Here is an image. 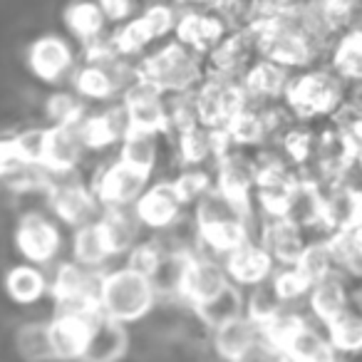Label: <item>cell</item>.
I'll return each mask as SVG.
<instances>
[{"label": "cell", "instance_id": "cell-24", "mask_svg": "<svg viewBox=\"0 0 362 362\" xmlns=\"http://www.w3.org/2000/svg\"><path fill=\"white\" fill-rule=\"evenodd\" d=\"M127 345H129V337H127L124 322L97 313L80 362H119L127 352Z\"/></svg>", "mask_w": 362, "mask_h": 362}, {"label": "cell", "instance_id": "cell-25", "mask_svg": "<svg viewBox=\"0 0 362 362\" xmlns=\"http://www.w3.org/2000/svg\"><path fill=\"white\" fill-rule=\"evenodd\" d=\"M263 337L261 322L253 320L248 313L233 317V320L223 322L214 330V350L218 352V357L226 362H236L253 342H258Z\"/></svg>", "mask_w": 362, "mask_h": 362}, {"label": "cell", "instance_id": "cell-14", "mask_svg": "<svg viewBox=\"0 0 362 362\" xmlns=\"http://www.w3.org/2000/svg\"><path fill=\"white\" fill-rule=\"evenodd\" d=\"M296 70L278 62L268 60V57H258L246 72H243L241 82L246 87V95L253 107H266L273 102H283L286 90L291 85Z\"/></svg>", "mask_w": 362, "mask_h": 362}, {"label": "cell", "instance_id": "cell-8", "mask_svg": "<svg viewBox=\"0 0 362 362\" xmlns=\"http://www.w3.org/2000/svg\"><path fill=\"white\" fill-rule=\"evenodd\" d=\"M122 107L127 112L132 132H146V134H164L171 129L169 110H166V95L151 87L149 82H132L122 92Z\"/></svg>", "mask_w": 362, "mask_h": 362}, {"label": "cell", "instance_id": "cell-15", "mask_svg": "<svg viewBox=\"0 0 362 362\" xmlns=\"http://www.w3.org/2000/svg\"><path fill=\"white\" fill-rule=\"evenodd\" d=\"M258 47L248 28H233L206 55V72L243 77V72L258 60Z\"/></svg>", "mask_w": 362, "mask_h": 362}, {"label": "cell", "instance_id": "cell-19", "mask_svg": "<svg viewBox=\"0 0 362 362\" xmlns=\"http://www.w3.org/2000/svg\"><path fill=\"white\" fill-rule=\"evenodd\" d=\"M85 151V141L80 134V124H52L47 127V146L42 169L52 176H67L77 169Z\"/></svg>", "mask_w": 362, "mask_h": 362}, {"label": "cell", "instance_id": "cell-33", "mask_svg": "<svg viewBox=\"0 0 362 362\" xmlns=\"http://www.w3.org/2000/svg\"><path fill=\"white\" fill-rule=\"evenodd\" d=\"M16 350L25 362L57 360L52 335H50V322H25V325L18 327Z\"/></svg>", "mask_w": 362, "mask_h": 362}, {"label": "cell", "instance_id": "cell-30", "mask_svg": "<svg viewBox=\"0 0 362 362\" xmlns=\"http://www.w3.org/2000/svg\"><path fill=\"white\" fill-rule=\"evenodd\" d=\"M194 310H197V317L204 325L216 330L218 325H223V322L233 320V317L246 313V298H243V293H241V286L228 283L221 293H216V296L209 298V300L194 305Z\"/></svg>", "mask_w": 362, "mask_h": 362}, {"label": "cell", "instance_id": "cell-5", "mask_svg": "<svg viewBox=\"0 0 362 362\" xmlns=\"http://www.w3.org/2000/svg\"><path fill=\"white\" fill-rule=\"evenodd\" d=\"M194 102H197L199 122L209 129H223L238 112L251 105L241 77L218 75V72H206V77L194 90Z\"/></svg>", "mask_w": 362, "mask_h": 362}, {"label": "cell", "instance_id": "cell-3", "mask_svg": "<svg viewBox=\"0 0 362 362\" xmlns=\"http://www.w3.org/2000/svg\"><path fill=\"white\" fill-rule=\"evenodd\" d=\"M156 288L146 273L132 266L117 268L100 278V313L112 320L134 322L154 308Z\"/></svg>", "mask_w": 362, "mask_h": 362}, {"label": "cell", "instance_id": "cell-34", "mask_svg": "<svg viewBox=\"0 0 362 362\" xmlns=\"http://www.w3.org/2000/svg\"><path fill=\"white\" fill-rule=\"evenodd\" d=\"M72 256H75L77 263H82L87 268L102 266L112 256L100 221H90L85 226H77L75 238H72Z\"/></svg>", "mask_w": 362, "mask_h": 362}, {"label": "cell", "instance_id": "cell-11", "mask_svg": "<svg viewBox=\"0 0 362 362\" xmlns=\"http://www.w3.org/2000/svg\"><path fill=\"white\" fill-rule=\"evenodd\" d=\"M16 243H18V251L33 266H42V263H50L57 256L62 236L50 218H45L40 211H28L18 221Z\"/></svg>", "mask_w": 362, "mask_h": 362}, {"label": "cell", "instance_id": "cell-12", "mask_svg": "<svg viewBox=\"0 0 362 362\" xmlns=\"http://www.w3.org/2000/svg\"><path fill=\"white\" fill-rule=\"evenodd\" d=\"M146 181H149V176L139 174V171L132 169L129 164L117 159L115 164H110L100 176H97L92 192H95L97 202H100L105 209L129 206V204H134L136 199L141 197Z\"/></svg>", "mask_w": 362, "mask_h": 362}, {"label": "cell", "instance_id": "cell-42", "mask_svg": "<svg viewBox=\"0 0 362 362\" xmlns=\"http://www.w3.org/2000/svg\"><path fill=\"white\" fill-rule=\"evenodd\" d=\"M13 146H16V154L21 164H30V166H42L45 159V146H47V127L45 129H25L21 134L11 136Z\"/></svg>", "mask_w": 362, "mask_h": 362}, {"label": "cell", "instance_id": "cell-32", "mask_svg": "<svg viewBox=\"0 0 362 362\" xmlns=\"http://www.w3.org/2000/svg\"><path fill=\"white\" fill-rule=\"evenodd\" d=\"M322 327H325L327 337H330V342L342 357L362 355V310L350 305L345 313L332 317Z\"/></svg>", "mask_w": 362, "mask_h": 362}, {"label": "cell", "instance_id": "cell-6", "mask_svg": "<svg viewBox=\"0 0 362 362\" xmlns=\"http://www.w3.org/2000/svg\"><path fill=\"white\" fill-rule=\"evenodd\" d=\"M231 30L233 25L221 11L206 6H189L179 11L174 37L187 47H192V50H197L199 55L206 57Z\"/></svg>", "mask_w": 362, "mask_h": 362}, {"label": "cell", "instance_id": "cell-26", "mask_svg": "<svg viewBox=\"0 0 362 362\" xmlns=\"http://www.w3.org/2000/svg\"><path fill=\"white\" fill-rule=\"evenodd\" d=\"M129 132V119H127L124 107H112L100 115H87L80 122V134L85 141V149H107L124 139Z\"/></svg>", "mask_w": 362, "mask_h": 362}, {"label": "cell", "instance_id": "cell-1", "mask_svg": "<svg viewBox=\"0 0 362 362\" xmlns=\"http://www.w3.org/2000/svg\"><path fill=\"white\" fill-rule=\"evenodd\" d=\"M136 77L149 82L166 97L187 95L206 77V57L171 37L136 60Z\"/></svg>", "mask_w": 362, "mask_h": 362}, {"label": "cell", "instance_id": "cell-29", "mask_svg": "<svg viewBox=\"0 0 362 362\" xmlns=\"http://www.w3.org/2000/svg\"><path fill=\"white\" fill-rule=\"evenodd\" d=\"M139 218L134 211H127V206H112L105 209V216L100 218L102 233L107 238V246H110L112 256L117 253H129L136 246V238H139Z\"/></svg>", "mask_w": 362, "mask_h": 362}, {"label": "cell", "instance_id": "cell-13", "mask_svg": "<svg viewBox=\"0 0 362 362\" xmlns=\"http://www.w3.org/2000/svg\"><path fill=\"white\" fill-rule=\"evenodd\" d=\"M258 241L266 246V251L271 253L278 266H296L310 236L291 216H266Z\"/></svg>", "mask_w": 362, "mask_h": 362}, {"label": "cell", "instance_id": "cell-22", "mask_svg": "<svg viewBox=\"0 0 362 362\" xmlns=\"http://www.w3.org/2000/svg\"><path fill=\"white\" fill-rule=\"evenodd\" d=\"M352 305V281L342 273H330L313 283L308 293V308L320 325H327L332 317L345 313Z\"/></svg>", "mask_w": 362, "mask_h": 362}, {"label": "cell", "instance_id": "cell-21", "mask_svg": "<svg viewBox=\"0 0 362 362\" xmlns=\"http://www.w3.org/2000/svg\"><path fill=\"white\" fill-rule=\"evenodd\" d=\"M228 283H231V278H228L223 263H216L214 258L194 253L189 258L187 276H184V286H181V298L189 300L192 305H199V303L221 293Z\"/></svg>", "mask_w": 362, "mask_h": 362}, {"label": "cell", "instance_id": "cell-35", "mask_svg": "<svg viewBox=\"0 0 362 362\" xmlns=\"http://www.w3.org/2000/svg\"><path fill=\"white\" fill-rule=\"evenodd\" d=\"M6 291L11 296V300L30 305V303L40 300L45 296L47 291L45 273L35 266H16L6 276Z\"/></svg>", "mask_w": 362, "mask_h": 362}, {"label": "cell", "instance_id": "cell-37", "mask_svg": "<svg viewBox=\"0 0 362 362\" xmlns=\"http://www.w3.org/2000/svg\"><path fill=\"white\" fill-rule=\"evenodd\" d=\"M216 154V132L199 124L179 132V161L184 166H199Z\"/></svg>", "mask_w": 362, "mask_h": 362}, {"label": "cell", "instance_id": "cell-38", "mask_svg": "<svg viewBox=\"0 0 362 362\" xmlns=\"http://www.w3.org/2000/svg\"><path fill=\"white\" fill-rule=\"evenodd\" d=\"M281 308H286V303L281 300L276 286H273V276L268 278V281L253 286L251 288V296L246 298V313L256 322H261V325L266 320H271V317L276 315Z\"/></svg>", "mask_w": 362, "mask_h": 362}, {"label": "cell", "instance_id": "cell-20", "mask_svg": "<svg viewBox=\"0 0 362 362\" xmlns=\"http://www.w3.org/2000/svg\"><path fill=\"white\" fill-rule=\"evenodd\" d=\"M95 317H97V313L60 310L55 320H50V335H52L57 360L80 362L87 340H90V330H92Z\"/></svg>", "mask_w": 362, "mask_h": 362}, {"label": "cell", "instance_id": "cell-17", "mask_svg": "<svg viewBox=\"0 0 362 362\" xmlns=\"http://www.w3.org/2000/svg\"><path fill=\"white\" fill-rule=\"evenodd\" d=\"M231 283L241 288H253L258 283L268 281V278L276 273V261L266 251L261 241H246L238 248H233L231 253H226V261H223Z\"/></svg>", "mask_w": 362, "mask_h": 362}, {"label": "cell", "instance_id": "cell-45", "mask_svg": "<svg viewBox=\"0 0 362 362\" xmlns=\"http://www.w3.org/2000/svg\"><path fill=\"white\" fill-rule=\"evenodd\" d=\"M18 166H23V164L18 161L13 139H0V179L11 174L13 169H18Z\"/></svg>", "mask_w": 362, "mask_h": 362}, {"label": "cell", "instance_id": "cell-10", "mask_svg": "<svg viewBox=\"0 0 362 362\" xmlns=\"http://www.w3.org/2000/svg\"><path fill=\"white\" fill-rule=\"evenodd\" d=\"M216 189L243 209L246 214H253V192H256V159L243 154V149L231 146L226 154L218 156L216 171Z\"/></svg>", "mask_w": 362, "mask_h": 362}, {"label": "cell", "instance_id": "cell-27", "mask_svg": "<svg viewBox=\"0 0 362 362\" xmlns=\"http://www.w3.org/2000/svg\"><path fill=\"white\" fill-rule=\"evenodd\" d=\"M283 352H286L291 362H342V355L335 350L327 332L310 325V322H305L286 342Z\"/></svg>", "mask_w": 362, "mask_h": 362}, {"label": "cell", "instance_id": "cell-31", "mask_svg": "<svg viewBox=\"0 0 362 362\" xmlns=\"http://www.w3.org/2000/svg\"><path fill=\"white\" fill-rule=\"evenodd\" d=\"M327 65L352 87L362 85V30H347L337 35Z\"/></svg>", "mask_w": 362, "mask_h": 362}, {"label": "cell", "instance_id": "cell-41", "mask_svg": "<svg viewBox=\"0 0 362 362\" xmlns=\"http://www.w3.org/2000/svg\"><path fill=\"white\" fill-rule=\"evenodd\" d=\"M174 187H176V192H179L181 202L194 204L202 197H206L214 189V184H211V176H209L202 166H184V171L174 179Z\"/></svg>", "mask_w": 362, "mask_h": 362}, {"label": "cell", "instance_id": "cell-2", "mask_svg": "<svg viewBox=\"0 0 362 362\" xmlns=\"http://www.w3.org/2000/svg\"><path fill=\"white\" fill-rule=\"evenodd\" d=\"M352 95V85L345 82L330 65H315L298 70L286 90L283 102L298 117V122L332 119Z\"/></svg>", "mask_w": 362, "mask_h": 362}, {"label": "cell", "instance_id": "cell-44", "mask_svg": "<svg viewBox=\"0 0 362 362\" xmlns=\"http://www.w3.org/2000/svg\"><path fill=\"white\" fill-rule=\"evenodd\" d=\"M110 25H122L136 16L139 0H97Z\"/></svg>", "mask_w": 362, "mask_h": 362}, {"label": "cell", "instance_id": "cell-39", "mask_svg": "<svg viewBox=\"0 0 362 362\" xmlns=\"http://www.w3.org/2000/svg\"><path fill=\"white\" fill-rule=\"evenodd\" d=\"M45 112L52 124H80L85 119V105L77 92H52L45 102Z\"/></svg>", "mask_w": 362, "mask_h": 362}, {"label": "cell", "instance_id": "cell-16", "mask_svg": "<svg viewBox=\"0 0 362 362\" xmlns=\"http://www.w3.org/2000/svg\"><path fill=\"white\" fill-rule=\"evenodd\" d=\"M184 206L187 204L181 202L174 181H159V184L141 192V197L134 202V214L144 226L154 228V231H164L171 223L179 221Z\"/></svg>", "mask_w": 362, "mask_h": 362}, {"label": "cell", "instance_id": "cell-23", "mask_svg": "<svg viewBox=\"0 0 362 362\" xmlns=\"http://www.w3.org/2000/svg\"><path fill=\"white\" fill-rule=\"evenodd\" d=\"M199 228V246H206L214 253H231L241 243L251 241V218L243 214H233V216L221 218H204L197 221Z\"/></svg>", "mask_w": 362, "mask_h": 362}, {"label": "cell", "instance_id": "cell-40", "mask_svg": "<svg viewBox=\"0 0 362 362\" xmlns=\"http://www.w3.org/2000/svg\"><path fill=\"white\" fill-rule=\"evenodd\" d=\"M273 286H276L281 300L288 305V303L308 298V293H310V288H313V281L298 266H281L273 273Z\"/></svg>", "mask_w": 362, "mask_h": 362}, {"label": "cell", "instance_id": "cell-9", "mask_svg": "<svg viewBox=\"0 0 362 362\" xmlns=\"http://www.w3.org/2000/svg\"><path fill=\"white\" fill-rule=\"evenodd\" d=\"M75 62L77 55L72 42L57 33H45V35L35 37L28 47V67L37 80L47 82V85H57L67 75H72L77 70Z\"/></svg>", "mask_w": 362, "mask_h": 362}, {"label": "cell", "instance_id": "cell-7", "mask_svg": "<svg viewBox=\"0 0 362 362\" xmlns=\"http://www.w3.org/2000/svg\"><path fill=\"white\" fill-rule=\"evenodd\" d=\"M100 278L95 268L82 263H62L50 286L52 298L60 310L72 313H100Z\"/></svg>", "mask_w": 362, "mask_h": 362}, {"label": "cell", "instance_id": "cell-43", "mask_svg": "<svg viewBox=\"0 0 362 362\" xmlns=\"http://www.w3.org/2000/svg\"><path fill=\"white\" fill-rule=\"evenodd\" d=\"M236 362H291V360H288V355L281 350V347L268 342L266 337H261V340L253 342Z\"/></svg>", "mask_w": 362, "mask_h": 362}, {"label": "cell", "instance_id": "cell-28", "mask_svg": "<svg viewBox=\"0 0 362 362\" xmlns=\"http://www.w3.org/2000/svg\"><path fill=\"white\" fill-rule=\"evenodd\" d=\"M62 23L80 45L107 35V25H110L97 0H72L62 13Z\"/></svg>", "mask_w": 362, "mask_h": 362}, {"label": "cell", "instance_id": "cell-18", "mask_svg": "<svg viewBox=\"0 0 362 362\" xmlns=\"http://www.w3.org/2000/svg\"><path fill=\"white\" fill-rule=\"evenodd\" d=\"M47 202L62 221L75 228L95 221L97 204H100L95 192L77 181H52V187L47 189Z\"/></svg>", "mask_w": 362, "mask_h": 362}, {"label": "cell", "instance_id": "cell-36", "mask_svg": "<svg viewBox=\"0 0 362 362\" xmlns=\"http://www.w3.org/2000/svg\"><path fill=\"white\" fill-rule=\"evenodd\" d=\"M156 134H146V132H127L124 139L119 141V159L136 169L139 174L151 176L156 166Z\"/></svg>", "mask_w": 362, "mask_h": 362}, {"label": "cell", "instance_id": "cell-4", "mask_svg": "<svg viewBox=\"0 0 362 362\" xmlns=\"http://www.w3.org/2000/svg\"><path fill=\"white\" fill-rule=\"evenodd\" d=\"M176 18H179V8L171 0H154L132 21L115 25V30L110 33L112 45L127 60H139L149 52L151 45H159L169 35H174Z\"/></svg>", "mask_w": 362, "mask_h": 362}]
</instances>
